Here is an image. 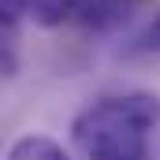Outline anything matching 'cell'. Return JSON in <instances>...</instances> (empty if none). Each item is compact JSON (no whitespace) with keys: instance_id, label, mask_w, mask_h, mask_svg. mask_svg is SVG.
<instances>
[{"instance_id":"cell-1","label":"cell","mask_w":160,"mask_h":160,"mask_svg":"<svg viewBox=\"0 0 160 160\" xmlns=\"http://www.w3.org/2000/svg\"><path fill=\"white\" fill-rule=\"evenodd\" d=\"M160 123V97L145 89L97 97L71 119L86 160H149V134Z\"/></svg>"},{"instance_id":"cell-2","label":"cell","mask_w":160,"mask_h":160,"mask_svg":"<svg viewBox=\"0 0 160 160\" xmlns=\"http://www.w3.org/2000/svg\"><path fill=\"white\" fill-rule=\"evenodd\" d=\"M130 8H134V0H78L75 22H82L86 30L104 34V30H116L119 26L123 19L130 15Z\"/></svg>"},{"instance_id":"cell-3","label":"cell","mask_w":160,"mask_h":160,"mask_svg":"<svg viewBox=\"0 0 160 160\" xmlns=\"http://www.w3.org/2000/svg\"><path fill=\"white\" fill-rule=\"evenodd\" d=\"M4 160H71L67 149L48 138V134H19L11 145H8V157Z\"/></svg>"},{"instance_id":"cell-4","label":"cell","mask_w":160,"mask_h":160,"mask_svg":"<svg viewBox=\"0 0 160 160\" xmlns=\"http://www.w3.org/2000/svg\"><path fill=\"white\" fill-rule=\"evenodd\" d=\"M75 15H78V0H30V19L45 30L75 22Z\"/></svg>"},{"instance_id":"cell-5","label":"cell","mask_w":160,"mask_h":160,"mask_svg":"<svg viewBox=\"0 0 160 160\" xmlns=\"http://www.w3.org/2000/svg\"><path fill=\"white\" fill-rule=\"evenodd\" d=\"M123 56H160V11L145 19V26L123 45Z\"/></svg>"},{"instance_id":"cell-6","label":"cell","mask_w":160,"mask_h":160,"mask_svg":"<svg viewBox=\"0 0 160 160\" xmlns=\"http://www.w3.org/2000/svg\"><path fill=\"white\" fill-rule=\"evenodd\" d=\"M26 15H30V0H0V38H11Z\"/></svg>"}]
</instances>
